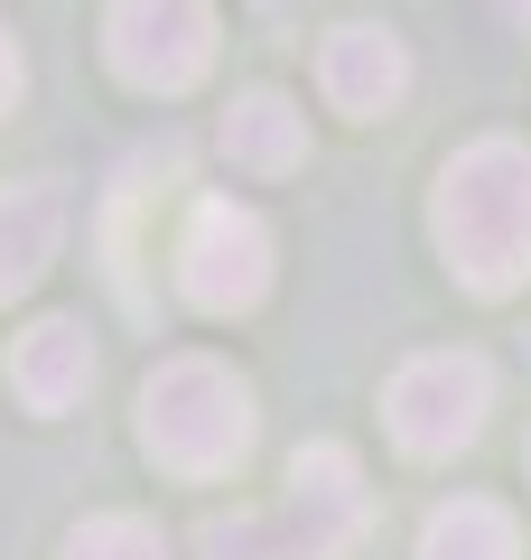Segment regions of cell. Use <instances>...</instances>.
I'll return each instance as SVG.
<instances>
[{"mask_svg":"<svg viewBox=\"0 0 531 560\" xmlns=\"http://www.w3.org/2000/svg\"><path fill=\"white\" fill-rule=\"evenodd\" d=\"M438 253L485 300L531 280V150L522 140H475L438 168Z\"/></svg>","mask_w":531,"mask_h":560,"instance_id":"1","label":"cell"},{"mask_svg":"<svg viewBox=\"0 0 531 560\" xmlns=\"http://www.w3.org/2000/svg\"><path fill=\"white\" fill-rule=\"evenodd\" d=\"M374 523V495H364V467L354 448L317 440L290 458V495L271 514H205L197 551L205 560H345Z\"/></svg>","mask_w":531,"mask_h":560,"instance_id":"2","label":"cell"},{"mask_svg":"<svg viewBox=\"0 0 531 560\" xmlns=\"http://www.w3.org/2000/svg\"><path fill=\"white\" fill-rule=\"evenodd\" d=\"M252 383L215 355H168L140 383V448L168 477H234L252 458Z\"/></svg>","mask_w":531,"mask_h":560,"instance_id":"3","label":"cell"},{"mask_svg":"<svg viewBox=\"0 0 531 560\" xmlns=\"http://www.w3.org/2000/svg\"><path fill=\"white\" fill-rule=\"evenodd\" d=\"M177 290L205 318H243L271 290V224L234 197H205L187 215V234H177Z\"/></svg>","mask_w":531,"mask_h":560,"instance_id":"4","label":"cell"},{"mask_svg":"<svg viewBox=\"0 0 531 560\" xmlns=\"http://www.w3.org/2000/svg\"><path fill=\"white\" fill-rule=\"evenodd\" d=\"M382 411H392V440L411 448V458H457V448L485 430L494 411V364L485 355H411L392 374V393H382Z\"/></svg>","mask_w":531,"mask_h":560,"instance_id":"5","label":"cell"},{"mask_svg":"<svg viewBox=\"0 0 531 560\" xmlns=\"http://www.w3.org/2000/svg\"><path fill=\"white\" fill-rule=\"evenodd\" d=\"M103 57L131 94H187L215 66V10L197 0H121L103 10Z\"/></svg>","mask_w":531,"mask_h":560,"instance_id":"6","label":"cell"},{"mask_svg":"<svg viewBox=\"0 0 531 560\" xmlns=\"http://www.w3.org/2000/svg\"><path fill=\"white\" fill-rule=\"evenodd\" d=\"M317 84H327V103L345 121H382L401 103V84H411V57H401L392 28L354 20V28H335V38L317 47Z\"/></svg>","mask_w":531,"mask_h":560,"instance_id":"7","label":"cell"},{"mask_svg":"<svg viewBox=\"0 0 531 560\" xmlns=\"http://www.w3.org/2000/svg\"><path fill=\"white\" fill-rule=\"evenodd\" d=\"M10 393L28 401V411H75L84 393H94V346H84L75 318H38L20 346H10Z\"/></svg>","mask_w":531,"mask_h":560,"instance_id":"8","label":"cell"},{"mask_svg":"<svg viewBox=\"0 0 531 560\" xmlns=\"http://www.w3.org/2000/svg\"><path fill=\"white\" fill-rule=\"evenodd\" d=\"M57 234H66V197L57 187H0V308L28 300L38 290V271L57 261Z\"/></svg>","mask_w":531,"mask_h":560,"instance_id":"9","label":"cell"},{"mask_svg":"<svg viewBox=\"0 0 531 560\" xmlns=\"http://www.w3.org/2000/svg\"><path fill=\"white\" fill-rule=\"evenodd\" d=\"M224 150H234V168H252V178H290V168H308V113L261 84V94H243L234 113H224Z\"/></svg>","mask_w":531,"mask_h":560,"instance_id":"10","label":"cell"},{"mask_svg":"<svg viewBox=\"0 0 531 560\" xmlns=\"http://www.w3.org/2000/svg\"><path fill=\"white\" fill-rule=\"evenodd\" d=\"M420 560H522V533H512L504 504L485 495H457L429 514V533H420Z\"/></svg>","mask_w":531,"mask_h":560,"instance_id":"11","label":"cell"},{"mask_svg":"<svg viewBox=\"0 0 531 560\" xmlns=\"http://www.w3.org/2000/svg\"><path fill=\"white\" fill-rule=\"evenodd\" d=\"M66 560H168V541H158V523L140 514H94L66 533Z\"/></svg>","mask_w":531,"mask_h":560,"instance_id":"12","label":"cell"},{"mask_svg":"<svg viewBox=\"0 0 531 560\" xmlns=\"http://www.w3.org/2000/svg\"><path fill=\"white\" fill-rule=\"evenodd\" d=\"M20 84H28V66H20V38H10V28H0V113H10V103H20Z\"/></svg>","mask_w":531,"mask_h":560,"instance_id":"13","label":"cell"}]
</instances>
